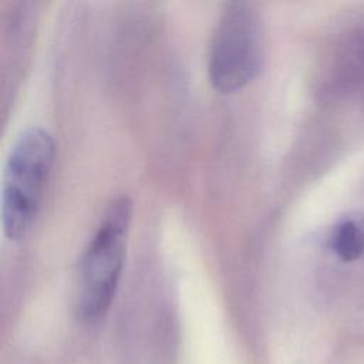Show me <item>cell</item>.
<instances>
[{"instance_id":"obj_1","label":"cell","mask_w":364,"mask_h":364,"mask_svg":"<svg viewBox=\"0 0 364 364\" xmlns=\"http://www.w3.org/2000/svg\"><path fill=\"white\" fill-rule=\"evenodd\" d=\"M55 144L41 127L16 138L3 169L1 226L9 240H20L31 228L53 166Z\"/></svg>"},{"instance_id":"obj_2","label":"cell","mask_w":364,"mask_h":364,"mask_svg":"<svg viewBox=\"0 0 364 364\" xmlns=\"http://www.w3.org/2000/svg\"><path fill=\"white\" fill-rule=\"evenodd\" d=\"M131 218V199H114L81 256L75 309L84 321L101 318L112 303L124 267Z\"/></svg>"},{"instance_id":"obj_3","label":"cell","mask_w":364,"mask_h":364,"mask_svg":"<svg viewBox=\"0 0 364 364\" xmlns=\"http://www.w3.org/2000/svg\"><path fill=\"white\" fill-rule=\"evenodd\" d=\"M264 33L260 14L249 1L225 6L209 53V78L215 90L232 94L252 82L262 70Z\"/></svg>"},{"instance_id":"obj_4","label":"cell","mask_w":364,"mask_h":364,"mask_svg":"<svg viewBox=\"0 0 364 364\" xmlns=\"http://www.w3.org/2000/svg\"><path fill=\"white\" fill-rule=\"evenodd\" d=\"M334 84L343 92L364 91V27L350 33L336 55Z\"/></svg>"},{"instance_id":"obj_5","label":"cell","mask_w":364,"mask_h":364,"mask_svg":"<svg viewBox=\"0 0 364 364\" xmlns=\"http://www.w3.org/2000/svg\"><path fill=\"white\" fill-rule=\"evenodd\" d=\"M330 247L341 260L358 259L364 253V226L354 220L343 222L334 229Z\"/></svg>"}]
</instances>
